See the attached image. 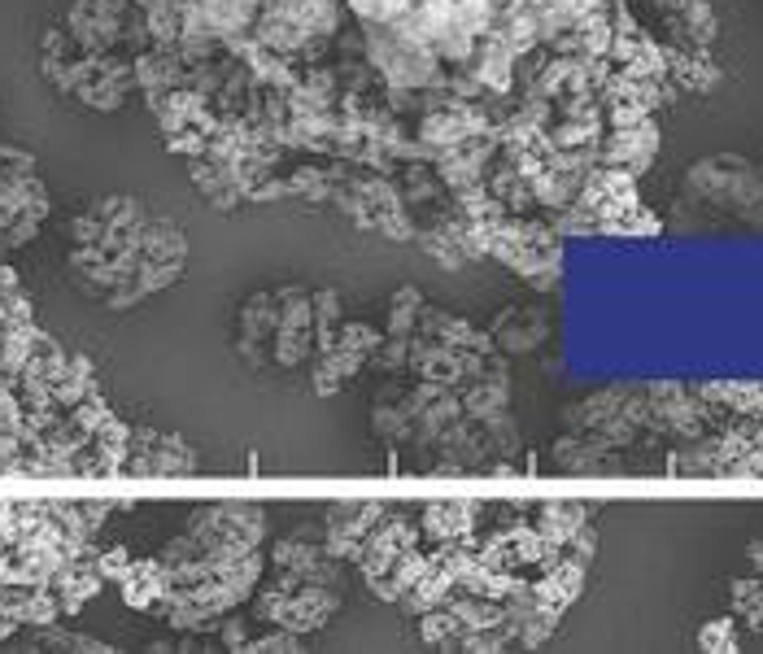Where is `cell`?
<instances>
[{
    "label": "cell",
    "instance_id": "14",
    "mask_svg": "<svg viewBox=\"0 0 763 654\" xmlns=\"http://www.w3.org/2000/svg\"><path fill=\"white\" fill-rule=\"evenodd\" d=\"M506 398H511V389H506V376H502V372H476V385L463 393V406H467V415H476L480 424H493V419L502 415Z\"/></svg>",
    "mask_w": 763,
    "mask_h": 654
},
{
    "label": "cell",
    "instance_id": "1",
    "mask_svg": "<svg viewBox=\"0 0 763 654\" xmlns=\"http://www.w3.org/2000/svg\"><path fill=\"white\" fill-rule=\"evenodd\" d=\"M685 192L698 205H711L720 214H733L741 223L763 227V175L746 158L724 153V158H706V162L689 166Z\"/></svg>",
    "mask_w": 763,
    "mask_h": 654
},
{
    "label": "cell",
    "instance_id": "13",
    "mask_svg": "<svg viewBox=\"0 0 763 654\" xmlns=\"http://www.w3.org/2000/svg\"><path fill=\"white\" fill-rule=\"evenodd\" d=\"M454 589H459V584H454V576H450L441 563H428V571H424V576H420V580H415V584H411V589L398 598V606H402L406 615H415V619H420V615H428L433 606H441V602H446Z\"/></svg>",
    "mask_w": 763,
    "mask_h": 654
},
{
    "label": "cell",
    "instance_id": "9",
    "mask_svg": "<svg viewBox=\"0 0 763 654\" xmlns=\"http://www.w3.org/2000/svg\"><path fill=\"white\" fill-rule=\"evenodd\" d=\"M667 79L685 92H711L720 84V66L706 49H667Z\"/></svg>",
    "mask_w": 763,
    "mask_h": 654
},
{
    "label": "cell",
    "instance_id": "5",
    "mask_svg": "<svg viewBox=\"0 0 763 654\" xmlns=\"http://www.w3.org/2000/svg\"><path fill=\"white\" fill-rule=\"evenodd\" d=\"M385 502H358V506H332L327 511V554L332 558H349L353 563V554H358V545H362V537L385 519Z\"/></svg>",
    "mask_w": 763,
    "mask_h": 654
},
{
    "label": "cell",
    "instance_id": "15",
    "mask_svg": "<svg viewBox=\"0 0 763 654\" xmlns=\"http://www.w3.org/2000/svg\"><path fill=\"white\" fill-rule=\"evenodd\" d=\"M698 650H706V654H733V650H741L737 619H733V615H711V619L698 628Z\"/></svg>",
    "mask_w": 763,
    "mask_h": 654
},
{
    "label": "cell",
    "instance_id": "10",
    "mask_svg": "<svg viewBox=\"0 0 763 654\" xmlns=\"http://www.w3.org/2000/svg\"><path fill=\"white\" fill-rule=\"evenodd\" d=\"M589 524V506L585 502H541L537 511H533V528L550 541V545H567L580 528Z\"/></svg>",
    "mask_w": 763,
    "mask_h": 654
},
{
    "label": "cell",
    "instance_id": "12",
    "mask_svg": "<svg viewBox=\"0 0 763 654\" xmlns=\"http://www.w3.org/2000/svg\"><path fill=\"white\" fill-rule=\"evenodd\" d=\"M715 14H711V0H685V5L672 14V36L680 49H711L715 40Z\"/></svg>",
    "mask_w": 763,
    "mask_h": 654
},
{
    "label": "cell",
    "instance_id": "11",
    "mask_svg": "<svg viewBox=\"0 0 763 654\" xmlns=\"http://www.w3.org/2000/svg\"><path fill=\"white\" fill-rule=\"evenodd\" d=\"M698 398L711 406L733 411L737 419H763V380H720V385H698Z\"/></svg>",
    "mask_w": 763,
    "mask_h": 654
},
{
    "label": "cell",
    "instance_id": "4",
    "mask_svg": "<svg viewBox=\"0 0 763 654\" xmlns=\"http://www.w3.org/2000/svg\"><path fill=\"white\" fill-rule=\"evenodd\" d=\"M379 350V332H371V327H362V323H349L345 332H336V341L323 350V359H318V376H314V389L318 393H332V389H340L371 354Z\"/></svg>",
    "mask_w": 763,
    "mask_h": 654
},
{
    "label": "cell",
    "instance_id": "17",
    "mask_svg": "<svg viewBox=\"0 0 763 654\" xmlns=\"http://www.w3.org/2000/svg\"><path fill=\"white\" fill-rule=\"evenodd\" d=\"M97 567H101V576H105V580H123V576H127V567H132V554H127V545L101 550V554H97Z\"/></svg>",
    "mask_w": 763,
    "mask_h": 654
},
{
    "label": "cell",
    "instance_id": "8",
    "mask_svg": "<svg viewBox=\"0 0 763 654\" xmlns=\"http://www.w3.org/2000/svg\"><path fill=\"white\" fill-rule=\"evenodd\" d=\"M546 332H550L546 310H537V305L520 310V305H515V310H506V314L493 323L489 337H498V345L511 350V354H528V350H537V345L546 341Z\"/></svg>",
    "mask_w": 763,
    "mask_h": 654
},
{
    "label": "cell",
    "instance_id": "7",
    "mask_svg": "<svg viewBox=\"0 0 763 654\" xmlns=\"http://www.w3.org/2000/svg\"><path fill=\"white\" fill-rule=\"evenodd\" d=\"M480 502H433L420 515V532L428 541H472L480 524Z\"/></svg>",
    "mask_w": 763,
    "mask_h": 654
},
{
    "label": "cell",
    "instance_id": "16",
    "mask_svg": "<svg viewBox=\"0 0 763 654\" xmlns=\"http://www.w3.org/2000/svg\"><path fill=\"white\" fill-rule=\"evenodd\" d=\"M424 314V297H420V288H402L398 297H393V323H389V332L393 337H411L415 332V318Z\"/></svg>",
    "mask_w": 763,
    "mask_h": 654
},
{
    "label": "cell",
    "instance_id": "2",
    "mask_svg": "<svg viewBox=\"0 0 763 654\" xmlns=\"http://www.w3.org/2000/svg\"><path fill=\"white\" fill-rule=\"evenodd\" d=\"M279 297L284 301H279V323H275V341H271V363L292 372L314 350V301L310 292H297V288H284Z\"/></svg>",
    "mask_w": 763,
    "mask_h": 654
},
{
    "label": "cell",
    "instance_id": "3",
    "mask_svg": "<svg viewBox=\"0 0 763 654\" xmlns=\"http://www.w3.org/2000/svg\"><path fill=\"white\" fill-rule=\"evenodd\" d=\"M659 158V127L654 118L628 123V127H606L598 140V166H615L628 171L633 179H641Z\"/></svg>",
    "mask_w": 763,
    "mask_h": 654
},
{
    "label": "cell",
    "instance_id": "6",
    "mask_svg": "<svg viewBox=\"0 0 763 654\" xmlns=\"http://www.w3.org/2000/svg\"><path fill=\"white\" fill-rule=\"evenodd\" d=\"M275 323H279V292H258V297L245 301V310H240V354L253 367H262L258 345L275 341Z\"/></svg>",
    "mask_w": 763,
    "mask_h": 654
}]
</instances>
